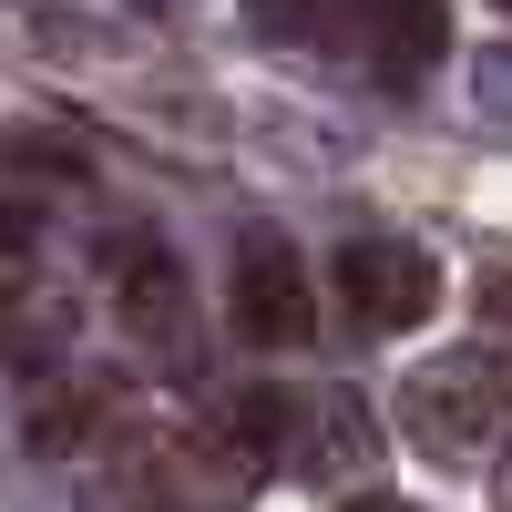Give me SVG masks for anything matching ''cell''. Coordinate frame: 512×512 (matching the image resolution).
I'll return each instance as SVG.
<instances>
[{"instance_id":"obj_2","label":"cell","mask_w":512,"mask_h":512,"mask_svg":"<svg viewBox=\"0 0 512 512\" xmlns=\"http://www.w3.org/2000/svg\"><path fill=\"white\" fill-rule=\"evenodd\" d=\"M328 277H338V308H349L359 338H400V328H420L441 308V267L410 236H349Z\"/></svg>"},{"instance_id":"obj_6","label":"cell","mask_w":512,"mask_h":512,"mask_svg":"<svg viewBox=\"0 0 512 512\" xmlns=\"http://www.w3.org/2000/svg\"><path fill=\"white\" fill-rule=\"evenodd\" d=\"M113 277H123V318H134V338L185 349V267H175V256H164V246H123Z\"/></svg>"},{"instance_id":"obj_8","label":"cell","mask_w":512,"mask_h":512,"mask_svg":"<svg viewBox=\"0 0 512 512\" xmlns=\"http://www.w3.org/2000/svg\"><path fill=\"white\" fill-rule=\"evenodd\" d=\"M11 246H31V205H0V256Z\"/></svg>"},{"instance_id":"obj_11","label":"cell","mask_w":512,"mask_h":512,"mask_svg":"<svg viewBox=\"0 0 512 512\" xmlns=\"http://www.w3.org/2000/svg\"><path fill=\"white\" fill-rule=\"evenodd\" d=\"M502 308H512V287H502Z\"/></svg>"},{"instance_id":"obj_5","label":"cell","mask_w":512,"mask_h":512,"mask_svg":"<svg viewBox=\"0 0 512 512\" xmlns=\"http://www.w3.org/2000/svg\"><path fill=\"white\" fill-rule=\"evenodd\" d=\"M287 472H308V482H328V492H359L369 472H379V431H369V410L349 400V390H318V400H297L287 410Z\"/></svg>"},{"instance_id":"obj_4","label":"cell","mask_w":512,"mask_h":512,"mask_svg":"<svg viewBox=\"0 0 512 512\" xmlns=\"http://www.w3.org/2000/svg\"><path fill=\"white\" fill-rule=\"evenodd\" d=\"M349 52L379 93H420L431 62L451 52V11L441 0H349Z\"/></svg>"},{"instance_id":"obj_10","label":"cell","mask_w":512,"mask_h":512,"mask_svg":"<svg viewBox=\"0 0 512 512\" xmlns=\"http://www.w3.org/2000/svg\"><path fill=\"white\" fill-rule=\"evenodd\" d=\"M492 11H502V21H512V0H492Z\"/></svg>"},{"instance_id":"obj_3","label":"cell","mask_w":512,"mask_h":512,"mask_svg":"<svg viewBox=\"0 0 512 512\" xmlns=\"http://www.w3.org/2000/svg\"><path fill=\"white\" fill-rule=\"evenodd\" d=\"M226 308H236V338L246 349H297V338L318 328V287L297 267V246L256 226L236 246V277H226Z\"/></svg>"},{"instance_id":"obj_7","label":"cell","mask_w":512,"mask_h":512,"mask_svg":"<svg viewBox=\"0 0 512 512\" xmlns=\"http://www.w3.org/2000/svg\"><path fill=\"white\" fill-rule=\"evenodd\" d=\"M62 297L52 287H31V297H11V308H0V359H11V369H52L62 349H72V338H62Z\"/></svg>"},{"instance_id":"obj_1","label":"cell","mask_w":512,"mask_h":512,"mask_svg":"<svg viewBox=\"0 0 512 512\" xmlns=\"http://www.w3.org/2000/svg\"><path fill=\"white\" fill-rule=\"evenodd\" d=\"M400 431L410 451H431L451 461V472H472V461H492L512 441V379L492 349H441V359H420L400 379Z\"/></svg>"},{"instance_id":"obj_9","label":"cell","mask_w":512,"mask_h":512,"mask_svg":"<svg viewBox=\"0 0 512 512\" xmlns=\"http://www.w3.org/2000/svg\"><path fill=\"white\" fill-rule=\"evenodd\" d=\"M349 512H410V502H390V492H349Z\"/></svg>"}]
</instances>
